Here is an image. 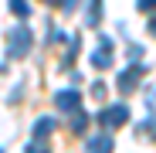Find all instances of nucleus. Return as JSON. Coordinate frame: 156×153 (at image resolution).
Wrapping results in <instances>:
<instances>
[{
	"label": "nucleus",
	"instance_id": "14",
	"mask_svg": "<svg viewBox=\"0 0 156 153\" xmlns=\"http://www.w3.org/2000/svg\"><path fill=\"white\" fill-rule=\"evenodd\" d=\"M75 4H78V0H58V7L68 14V10H75Z\"/></svg>",
	"mask_w": 156,
	"mask_h": 153
},
{
	"label": "nucleus",
	"instance_id": "5",
	"mask_svg": "<svg viewBox=\"0 0 156 153\" xmlns=\"http://www.w3.org/2000/svg\"><path fill=\"white\" fill-rule=\"evenodd\" d=\"M55 109L65 112V116L78 112V109H82V92H78V89H61V92H55Z\"/></svg>",
	"mask_w": 156,
	"mask_h": 153
},
{
	"label": "nucleus",
	"instance_id": "6",
	"mask_svg": "<svg viewBox=\"0 0 156 153\" xmlns=\"http://www.w3.org/2000/svg\"><path fill=\"white\" fill-rule=\"evenodd\" d=\"M85 150H88V153H112V133L105 129V133H98V136H92Z\"/></svg>",
	"mask_w": 156,
	"mask_h": 153
},
{
	"label": "nucleus",
	"instance_id": "11",
	"mask_svg": "<svg viewBox=\"0 0 156 153\" xmlns=\"http://www.w3.org/2000/svg\"><path fill=\"white\" fill-rule=\"evenodd\" d=\"M24 153H51V150H48V140H31Z\"/></svg>",
	"mask_w": 156,
	"mask_h": 153
},
{
	"label": "nucleus",
	"instance_id": "9",
	"mask_svg": "<svg viewBox=\"0 0 156 153\" xmlns=\"http://www.w3.org/2000/svg\"><path fill=\"white\" fill-rule=\"evenodd\" d=\"M7 4H10V14L14 17H20V20L31 17V0H7Z\"/></svg>",
	"mask_w": 156,
	"mask_h": 153
},
{
	"label": "nucleus",
	"instance_id": "10",
	"mask_svg": "<svg viewBox=\"0 0 156 153\" xmlns=\"http://www.w3.org/2000/svg\"><path fill=\"white\" fill-rule=\"evenodd\" d=\"M71 129H75V133H85V129H88V112H85V109L71 112Z\"/></svg>",
	"mask_w": 156,
	"mask_h": 153
},
{
	"label": "nucleus",
	"instance_id": "4",
	"mask_svg": "<svg viewBox=\"0 0 156 153\" xmlns=\"http://www.w3.org/2000/svg\"><path fill=\"white\" fill-rule=\"evenodd\" d=\"M112 38L109 34H98V48L88 55V61H92V68H98V71H105L109 65H112Z\"/></svg>",
	"mask_w": 156,
	"mask_h": 153
},
{
	"label": "nucleus",
	"instance_id": "12",
	"mask_svg": "<svg viewBox=\"0 0 156 153\" xmlns=\"http://www.w3.org/2000/svg\"><path fill=\"white\" fill-rule=\"evenodd\" d=\"M136 7L143 14H156V0H136Z\"/></svg>",
	"mask_w": 156,
	"mask_h": 153
},
{
	"label": "nucleus",
	"instance_id": "17",
	"mask_svg": "<svg viewBox=\"0 0 156 153\" xmlns=\"http://www.w3.org/2000/svg\"><path fill=\"white\" fill-rule=\"evenodd\" d=\"M0 153H4V150H0Z\"/></svg>",
	"mask_w": 156,
	"mask_h": 153
},
{
	"label": "nucleus",
	"instance_id": "7",
	"mask_svg": "<svg viewBox=\"0 0 156 153\" xmlns=\"http://www.w3.org/2000/svg\"><path fill=\"white\" fill-rule=\"evenodd\" d=\"M85 24L88 27H98L102 24V0H88L85 4Z\"/></svg>",
	"mask_w": 156,
	"mask_h": 153
},
{
	"label": "nucleus",
	"instance_id": "16",
	"mask_svg": "<svg viewBox=\"0 0 156 153\" xmlns=\"http://www.w3.org/2000/svg\"><path fill=\"white\" fill-rule=\"evenodd\" d=\"M146 31L156 38V14H149V20H146Z\"/></svg>",
	"mask_w": 156,
	"mask_h": 153
},
{
	"label": "nucleus",
	"instance_id": "13",
	"mask_svg": "<svg viewBox=\"0 0 156 153\" xmlns=\"http://www.w3.org/2000/svg\"><path fill=\"white\" fill-rule=\"evenodd\" d=\"M146 109L156 116V89H153V92H146Z\"/></svg>",
	"mask_w": 156,
	"mask_h": 153
},
{
	"label": "nucleus",
	"instance_id": "2",
	"mask_svg": "<svg viewBox=\"0 0 156 153\" xmlns=\"http://www.w3.org/2000/svg\"><path fill=\"white\" fill-rule=\"evenodd\" d=\"M95 122L102 126V129H119V126H126L129 122V106H126V102H115V106H105V109H102L98 116H95Z\"/></svg>",
	"mask_w": 156,
	"mask_h": 153
},
{
	"label": "nucleus",
	"instance_id": "8",
	"mask_svg": "<svg viewBox=\"0 0 156 153\" xmlns=\"http://www.w3.org/2000/svg\"><path fill=\"white\" fill-rule=\"evenodd\" d=\"M55 126H58V122L51 119V116H41V119L34 122V140H48L51 133H55Z\"/></svg>",
	"mask_w": 156,
	"mask_h": 153
},
{
	"label": "nucleus",
	"instance_id": "15",
	"mask_svg": "<svg viewBox=\"0 0 156 153\" xmlns=\"http://www.w3.org/2000/svg\"><path fill=\"white\" fill-rule=\"evenodd\" d=\"M92 95H95V99H102V95H105V85L95 82V85H92Z\"/></svg>",
	"mask_w": 156,
	"mask_h": 153
},
{
	"label": "nucleus",
	"instance_id": "1",
	"mask_svg": "<svg viewBox=\"0 0 156 153\" xmlns=\"http://www.w3.org/2000/svg\"><path fill=\"white\" fill-rule=\"evenodd\" d=\"M31 48H34V31L27 27V24H17V27L7 34V58L20 61V58L31 55Z\"/></svg>",
	"mask_w": 156,
	"mask_h": 153
},
{
	"label": "nucleus",
	"instance_id": "3",
	"mask_svg": "<svg viewBox=\"0 0 156 153\" xmlns=\"http://www.w3.org/2000/svg\"><path fill=\"white\" fill-rule=\"evenodd\" d=\"M143 75H146V65H143V61H129V68H122V71H119L115 89H119L122 95L136 92V85H139V78H143Z\"/></svg>",
	"mask_w": 156,
	"mask_h": 153
}]
</instances>
